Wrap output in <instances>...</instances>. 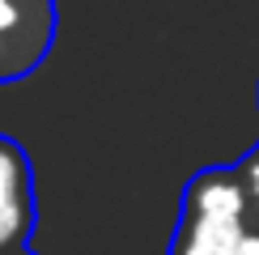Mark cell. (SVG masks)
Here are the masks:
<instances>
[{
	"label": "cell",
	"instance_id": "obj_1",
	"mask_svg": "<svg viewBox=\"0 0 259 255\" xmlns=\"http://www.w3.org/2000/svg\"><path fill=\"white\" fill-rule=\"evenodd\" d=\"M56 26V0H0V85L30 77L47 60Z\"/></svg>",
	"mask_w": 259,
	"mask_h": 255
},
{
	"label": "cell",
	"instance_id": "obj_2",
	"mask_svg": "<svg viewBox=\"0 0 259 255\" xmlns=\"http://www.w3.org/2000/svg\"><path fill=\"white\" fill-rule=\"evenodd\" d=\"M38 226L34 166L13 136L0 132V255L30 247Z\"/></svg>",
	"mask_w": 259,
	"mask_h": 255
},
{
	"label": "cell",
	"instance_id": "obj_3",
	"mask_svg": "<svg viewBox=\"0 0 259 255\" xmlns=\"http://www.w3.org/2000/svg\"><path fill=\"white\" fill-rule=\"evenodd\" d=\"M251 217H212V212H179L175 238L166 255H242Z\"/></svg>",
	"mask_w": 259,
	"mask_h": 255
},
{
	"label": "cell",
	"instance_id": "obj_4",
	"mask_svg": "<svg viewBox=\"0 0 259 255\" xmlns=\"http://www.w3.org/2000/svg\"><path fill=\"white\" fill-rule=\"evenodd\" d=\"M251 191L242 183V166H208L196 170L183 191V212H212V217H251Z\"/></svg>",
	"mask_w": 259,
	"mask_h": 255
},
{
	"label": "cell",
	"instance_id": "obj_5",
	"mask_svg": "<svg viewBox=\"0 0 259 255\" xmlns=\"http://www.w3.org/2000/svg\"><path fill=\"white\" fill-rule=\"evenodd\" d=\"M242 183H246V191H251V200L259 204V153H251L242 162Z\"/></svg>",
	"mask_w": 259,
	"mask_h": 255
},
{
	"label": "cell",
	"instance_id": "obj_6",
	"mask_svg": "<svg viewBox=\"0 0 259 255\" xmlns=\"http://www.w3.org/2000/svg\"><path fill=\"white\" fill-rule=\"evenodd\" d=\"M9 255H38V251H30V247H21V251H9Z\"/></svg>",
	"mask_w": 259,
	"mask_h": 255
}]
</instances>
